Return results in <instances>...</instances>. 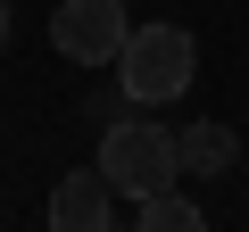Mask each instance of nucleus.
Wrapping results in <instances>:
<instances>
[{
    "instance_id": "obj_1",
    "label": "nucleus",
    "mask_w": 249,
    "mask_h": 232,
    "mask_svg": "<svg viewBox=\"0 0 249 232\" xmlns=\"http://www.w3.org/2000/svg\"><path fill=\"white\" fill-rule=\"evenodd\" d=\"M100 174H108V191L116 199H158V191H175V174H183V141L166 133V125H142V116H116V125L100 133Z\"/></svg>"
},
{
    "instance_id": "obj_2",
    "label": "nucleus",
    "mask_w": 249,
    "mask_h": 232,
    "mask_svg": "<svg viewBox=\"0 0 249 232\" xmlns=\"http://www.w3.org/2000/svg\"><path fill=\"white\" fill-rule=\"evenodd\" d=\"M191 75H199V50H191L183 25H133V42H124V58H116V83H124V99H133V108L183 99Z\"/></svg>"
},
{
    "instance_id": "obj_3",
    "label": "nucleus",
    "mask_w": 249,
    "mask_h": 232,
    "mask_svg": "<svg viewBox=\"0 0 249 232\" xmlns=\"http://www.w3.org/2000/svg\"><path fill=\"white\" fill-rule=\"evenodd\" d=\"M50 42H58L75 66H116L124 42H133V17H124V0H58Z\"/></svg>"
},
{
    "instance_id": "obj_4",
    "label": "nucleus",
    "mask_w": 249,
    "mask_h": 232,
    "mask_svg": "<svg viewBox=\"0 0 249 232\" xmlns=\"http://www.w3.org/2000/svg\"><path fill=\"white\" fill-rule=\"evenodd\" d=\"M108 215H116V191H108L100 166L91 174H67L50 191V232H108Z\"/></svg>"
},
{
    "instance_id": "obj_5",
    "label": "nucleus",
    "mask_w": 249,
    "mask_h": 232,
    "mask_svg": "<svg viewBox=\"0 0 249 232\" xmlns=\"http://www.w3.org/2000/svg\"><path fill=\"white\" fill-rule=\"evenodd\" d=\"M175 141H183V174H224V166H232V149H241V141H232V125H183Z\"/></svg>"
},
{
    "instance_id": "obj_6",
    "label": "nucleus",
    "mask_w": 249,
    "mask_h": 232,
    "mask_svg": "<svg viewBox=\"0 0 249 232\" xmlns=\"http://www.w3.org/2000/svg\"><path fill=\"white\" fill-rule=\"evenodd\" d=\"M142 232H208V215L183 191H158V199H142Z\"/></svg>"
},
{
    "instance_id": "obj_7",
    "label": "nucleus",
    "mask_w": 249,
    "mask_h": 232,
    "mask_svg": "<svg viewBox=\"0 0 249 232\" xmlns=\"http://www.w3.org/2000/svg\"><path fill=\"white\" fill-rule=\"evenodd\" d=\"M0 50H9V0H0Z\"/></svg>"
}]
</instances>
